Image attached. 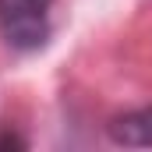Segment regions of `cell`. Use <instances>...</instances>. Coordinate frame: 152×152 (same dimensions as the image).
<instances>
[{
  "instance_id": "cell-3",
  "label": "cell",
  "mask_w": 152,
  "mask_h": 152,
  "mask_svg": "<svg viewBox=\"0 0 152 152\" xmlns=\"http://www.w3.org/2000/svg\"><path fill=\"white\" fill-rule=\"evenodd\" d=\"M0 149H25V138H18V134H0Z\"/></svg>"
},
{
  "instance_id": "cell-1",
  "label": "cell",
  "mask_w": 152,
  "mask_h": 152,
  "mask_svg": "<svg viewBox=\"0 0 152 152\" xmlns=\"http://www.w3.org/2000/svg\"><path fill=\"white\" fill-rule=\"evenodd\" d=\"M57 0H0V36L11 50L32 53L42 50L53 32Z\"/></svg>"
},
{
  "instance_id": "cell-2",
  "label": "cell",
  "mask_w": 152,
  "mask_h": 152,
  "mask_svg": "<svg viewBox=\"0 0 152 152\" xmlns=\"http://www.w3.org/2000/svg\"><path fill=\"white\" fill-rule=\"evenodd\" d=\"M106 134L113 145H124V149H152V106L113 117L106 124Z\"/></svg>"
}]
</instances>
